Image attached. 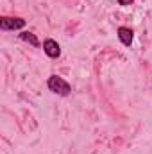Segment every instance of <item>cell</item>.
I'll return each instance as SVG.
<instances>
[{
    "label": "cell",
    "mask_w": 152,
    "mask_h": 154,
    "mask_svg": "<svg viewBox=\"0 0 152 154\" xmlns=\"http://www.w3.org/2000/svg\"><path fill=\"white\" fill-rule=\"evenodd\" d=\"M47 86H48V90L52 93H56L59 97H68L70 91H72L70 82H66L63 77H59V75H50L48 81H47Z\"/></svg>",
    "instance_id": "1"
},
{
    "label": "cell",
    "mask_w": 152,
    "mask_h": 154,
    "mask_svg": "<svg viewBox=\"0 0 152 154\" xmlns=\"http://www.w3.org/2000/svg\"><path fill=\"white\" fill-rule=\"evenodd\" d=\"M25 27V20L23 18H11V16H4L0 18V29L2 31H18Z\"/></svg>",
    "instance_id": "2"
},
{
    "label": "cell",
    "mask_w": 152,
    "mask_h": 154,
    "mask_svg": "<svg viewBox=\"0 0 152 154\" xmlns=\"http://www.w3.org/2000/svg\"><path fill=\"white\" fill-rule=\"evenodd\" d=\"M43 52L48 56V57H52V59H57L59 56H61V47H59V43L56 41V39H45L43 41Z\"/></svg>",
    "instance_id": "3"
},
{
    "label": "cell",
    "mask_w": 152,
    "mask_h": 154,
    "mask_svg": "<svg viewBox=\"0 0 152 154\" xmlns=\"http://www.w3.org/2000/svg\"><path fill=\"white\" fill-rule=\"evenodd\" d=\"M132 38H134V32H132L129 27H120V29H118V39H120L125 47H131Z\"/></svg>",
    "instance_id": "4"
},
{
    "label": "cell",
    "mask_w": 152,
    "mask_h": 154,
    "mask_svg": "<svg viewBox=\"0 0 152 154\" xmlns=\"http://www.w3.org/2000/svg\"><path fill=\"white\" fill-rule=\"evenodd\" d=\"M20 39H22V41H27V43H31L32 47H39V39L36 38V34H32V32H29V31H23V32H20Z\"/></svg>",
    "instance_id": "5"
},
{
    "label": "cell",
    "mask_w": 152,
    "mask_h": 154,
    "mask_svg": "<svg viewBox=\"0 0 152 154\" xmlns=\"http://www.w3.org/2000/svg\"><path fill=\"white\" fill-rule=\"evenodd\" d=\"M116 2H118L120 5H131V4H132L134 0H116Z\"/></svg>",
    "instance_id": "6"
}]
</instances>
